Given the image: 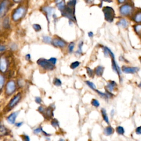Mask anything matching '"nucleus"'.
<instances>
[{
	"label": "nucleus",
	"mask_w": 141,
	"mask_h": 141,
	"mask_svg": "<svg viewBox=\"0 0 141 141\" xmlns=\"http://www.w3.org/2000/svg\"><path fill=\"white\" fill-rule=\"evenodd\" d=\"M38 110L40 113H45V111L46 110V108L44 107V106L41 105V106H40V107H38Z\"/></svg>",
	"instance_id": "obj_39"
},
{
	"label": "nucleus",
	"mask_w": 141,
	"mask_h": 141,
	"mask_svg": "<svg viewBox=\"0 0 141 141\" xmlns=\"http://www.w3.org/2000/svg\"><path fill=\"white\" fill-rule=\"evenodd\" d=\"M75 46V44L73 43V42H72L69 44L68 46V51L69 52H72L73 51V49L74 48Z\"/></svg>",
	"instance_id": "obj_33"
},
{
	"label": "nucleus",
	"mask_w": 141,
	"mask_h": 141,
	"mask_svg": "<svg viewBox=\"0 0 141 141\" xmlns=\"http://www.w3.org/2000/svg\"><path fill=\"white\" fill-rule=\"evenodd\" d=\"M22 99V94L21 93H18L16 96H14L10 100L9 103L7 105V107L8 108V110L10 111V110L16 107L17 104L19 103V102L21 101Z\"/></svg>",
	"instance_id": "obj_7"
},
{
	"label": "nucleus",
	"mask_w": 141,
	"mask_h": 141,
	"mask_svg": "<svg viewBox=\"0 0 141 141\" xmlns=\"http://www.w3.org/2000/svg\"><path fill=\"white\" fill-rule=\"evenodd\" d=\"M117 24L124 28H127L128 26H129V22H128V21L126 19L121 18V19H120V21L118 22Z\"/></svg>",
	"instance_id": "obj_18"
},
{
	"label": "nucleus",
	"mask_w": 141,
	"mask_h": 141,
	"mask_svg": "<svg viewBox=\"0 0 141 141\" xmlns=\"http://www.w3.org/2000/svg\"><path fill=\"white\" fill-rule=\"evenodd\" d=\"M76 2V0H69L67 3L65 10L61 12L62 16L74 22H76V18L75 17V7Z\"/></svg>",
	"instance_id": "obj_1"
},
{
	"label": "nucleus",
	"mask_w": 141,
	"mask_h": 141,
	"mask_svg": "<svg viewBox=\"0 0 141 141\" xmlns=\"http://www.w3.org/2000/svg\"><path fill=\"white\" fill-rule=\"evenodd\" d=\"M33 29L36 32H39V31L41 30V26L39 24H34L33 25Z\"/></svg>",
	"instance_id": "obj_38"
},
{
	"label": "nucleus",
	"mask_w": 141,
	"mask_h": 141,
	"mask_svg": "<svg viewBox=\"0 0 141 141\" xmlns=\"http://www.w3.org/2000/svg\"><path fill=\"white\" fill-rule=\"evenodd\" d=\"M108 50H109V56L110 57H111V59H112L111 61H112V68L114 72H116L119 76H120V75L121 74V71L120 67L118 66V65L116 63V61H115L114 54H113V53L111 51V50L109 48H108Z\"/></svg>",
	"instance_id": "obj_9"
},
{
	"label": "nucleus",
	"mask_w": 141,
	"mask_h": 141,
	"mask_svg": "<svg viewBox=\"0 0 141 141\" xmlns=\"http://www.w3.org/2000/svg\"><path fill=\"white\" fill-rule=\"evenodd\" d=\"M43 128L41 127H39L38 128H36V129H34V131H33V132L34 134L35 135H38V134H39L41 132H43Z\"/></svg>",
	"instance_id": "obj_36"
},
{
	"label": "nucleus",
	"mask_w": 141,
	"mask_h": 141,
	"mask_svg": "<svg viewBox=\"0 0 141 141\" xmlns=\"http://www.w3.org/2000/svg\"><path fill=\"white\" fill-rule=\"evenodd\" d=\"M88 36H89V37L91 38V37H93V33L91 32H90L88 33Z\"/></svg>",
	"instance_id": "obj_50"
},
{
	"label": "nucleus",
	"mask_w": 141,
	"mask_h": 141,
	"mask_svg": "<svg viewBox=\"0 0 141 141\" xmlns=\"http://www.w3.org/2000/svg\"><path fill=\"white\" fill-rule=\"evenodd\" d=\"M17 89L16 84L14 80H10L7 82L5 87V93L7 96H10L15 92Z\"/></svg>",
	"instance_id": "obj_6"
},
{
	"label": "nucleus",
	"mask_w": 141,
	"mask_h": 141,
	"mask_svg": "<svg viewBox=\"0 0 141 141\" xmlns=\"http://www.w3.org/2000/svg\"><path fill=\"white\" fill-rule=\"evenodd\" d=\"M25 8L22 6L19 7L16 9L13 13L12 18L14 21H18L21 19L25 14Z\"/></svg>",
	"instance_id": "obj_5"
},
{
	"label": "nucleus",
	"mask_w": 141,
	"mask_h": 141,
	"mask_svg": "<svg viewBox=\"0 0 141 141\" xmlns=\"http://www.w3.org/2000/svg\"><path fill=\"white\" fill-rule=\"evenodd\" d=\"M37 63L43 68L46 70H53L55 68V65L50 61V60H46L45 58H40L38 60Z\"/></svg>",
	"instance_id": "obj_4"
},
{
	"label": "nucleus",
	"mask_w": 141,
	"mask_h": 141,
	"mask_svg": "<svg viewBox=\"0 0 141 141\" xmlns=\"http://www.w3.org/2000/svg\"><path fill=\"white\" fill-rule=\"evenodd\" d=\"M83 45V41H81L80 43H79V45H78V49L77 50V51H76V53H77L78 54H82V46Z\"/></svg>",
	"instance_id": "obj_37"
},
{
	"label": "nucleus",
	"mask_w": 141,
	"mask_h": 141,
	"mask_svg": "<svg viewBox=\"0 0 141 141\" xmlns=\"http://www.w3.org/2000/svg\"><path fill=\"white\" fill-rule=\"evenodd\" d=\"M43 133H44V135H45L46 136H49V135H50V134H49V133H47L46 132H45V131H43Z\"/></svg>",
	"instance_id": "obj_53"
},
{
	"label": "nucleus",
	"mask_w": 141,
	"mask_h": 141,
	"mask_svg": "<svg viewBox=\"0 0 141 141\" xmlns=\"http://www.w3.org/2000/svg\"><path fill=\"white\" fill-rule=\"evenodd\" d=\"M116 132L118 133V135H123L124 133V129L122 126H118L116 129Z\"/></svg>",
	"instance_id": "obj_26"
},
{
	"label": "nucleus",
	"mask_w": 141,
	"mask_h": 141,
	"mask_svg": "<svg viewBox=\"0 0 141 141\" xmlns=\"http://www.w3.org/2000/svg\"><path fill=\"white\" fill-rule=\"evenodd\" d=\"M86 2L87 3H88V4H91V3H93L94 2V0H85Z\"/></svg>",
	"instance_id": "obj_47"
},
{
	"label": "nucleus",
	"mask_w": 141,
	"mask_h": 141,
	"mask_svg": "<svg viewBox=\"0 0 141 141\" xmlns=\"http://www.w3.org/2000/svg\"><path fill=\"white\" fill-rule=\"evenodd\" d=\"M43 41L46 44H50L52 40L50 36H44L43 37Z\"/></svg>",
	"instance_id": "obj_27"
},
{
	"label": "nucleus",
	"mask_w": 141,
	"mask_h": 141,
	"mask_svg": "<svg viewBox=\"0 0 141 141\" xmlns=\"http://www.w3.org/2000/svg\"><path fill=\"white\" fill-rule=\"evenodd\" d=\"M50 60V61L52 62V63L54 64V65H56V62H57V59L56 58H55V57H51V58H50V59H49Z\"/></svg>",
	"instance_id": "obj_43"
},
{
	"label": "nucleus",
	"mask_w": 141,
	"mask_h": 141,
	"mask_svg": "<svg viewBox=\"0 0 141 141\" xmlns=\"http://www.w3.org/2000/svg\"><path fill=\"white\" fill-rule=\"evenodd\" d=\"M52 44L56 47H64L66 46V43L60 38H55L52 40Z\"/></svg>",
	"instance_id": "obj_11"
},
{
	"label": "nucleus",
	"mask_w": 141,
	"mask_h": 141,
	"mask_svg": "<svg viewBox=\"0 0 141 141\" xmlns=\"http://www.w3.org/2000/svg\"><path fill=\"white\" fill-rule=\"evenodd\" d=\"M51 125H52L53 127H55V128L59 127V122H58V120L56 118L53 119V120L51 121Z\"/></svg>",
	"instance_id": "obj_29"
},
{
	"label": "nucleus",
	"mask_w": 141,
	"mask_h": 141,
	"mask_svg": "<svg viewBox=\"0 0 141 141\" xmlns=\"http://www.w3.org/2000/svg\"><path fill=\"white\" fill-rule=\"evenodd\" d=\"M18 85H19V86H21V87H22V86L23 85V81H22V80H19V81H18Z\"/></svg>",
	"instance_id": "obj_49"
},
{
	"label": "nucleus",
	"mask_w": 141,
	"mask_h": 141,
	"mask_svg": "<svg viewBox=\"0 0 141 141\" xmlns=\"http://www.w3.org/2000/svg\"><path fill=\"white\" fill-rule=\"evenodd\" d=\"M102 11L104 14V17L106 21L109 23H111L114 19L115 13L112 7L107 6L104 7L102 9Z\"/></svg>",
	"instance_id": "obj_2"
},
{
	"label": "nucleus",
	"mask_w": 141,
	"mask_h": 141,
	"mask_svg": "<svg viewBox=\"0 0 141 141\" xmlns=\"http://www.w3.org/2000/svg\"><path fill=\"white\" fill-rule=\"evenodd\" d=\"M57 6L58 10H59L61 12H62L65 9L66 5V4H65V1H62V2L58 3V4L57 5Z\"/></svg>",
	"instance_id": "obj_25"
},
{
	"label": "nucleus",
	"mask_w": 141,
	"mask_h": 141,
	"mask_svg": "<svg viewBox=\"0 0 141 141\" xmlns=\"http://www.w3.org/2000/svg\"><path fill=\"white\" fill-rule=\"evenodd\" d=\"M126 0H118V2L119 3H124L126 2Z\"/></svg>",
	"instance_id": "obj_51"
},
{
	"label": "nucleus",
	"mask_w": 141,
	"mask_h": 141,
	"mask_svg": "<svg viewBox=\"0 0 141 141\" xmlns=\"http://www.w3.org/2000/svg\"><path fill=\"white\" fill-rule=\"evenodd\" d=\"M19 113V111H14V112L11 113V114L6 118L7 122H8V123H10V124H15L16 118H17Z\"/></svg>",
	"instance_id": "obj_12"
},
{
	"label": "nucleus",
	"mask_w": 141,
	"mask_h": 141,
	"mask_svg": "<svg viewBox=\"0 0 141 141\" xmlns=\"http://www.w3.org/2000/svg\"><path fill=\"white\" fill-rule=\"evenodd\" d=\"M91 104L93 107H98L100 106L99 102L97 99H92L91 102Z\"/></svg>",
	"instance_id": "obj_30"
},
{
	"label": "nucleus",
	"mask_w": 141,
	"mask_h": 141,
	"mask_svg": "<svg viewBox=\"0 0 141 141\" xmlns=\"http://www.w3.org/2000/svg\"><path fill=\"white\" fill-rule=\"evenodd\" d=\"M140 70V68L137 67H127L123 66L122 67V72L127 74H134Z\"/></svg>",
	"instance_id": "obj_10"
},
{
	"label": "nucleus",
	"mask_w": 141,
	"mask_h": 141,
	"mask_svg": "<svg viewBox=\"0 0 141 141\" xmlns=\"http://www.w3.org/2000/svg\"><path fill=\"white\" fill-rule=\"evenodd\" d=\"M13 1L16 3H19L20 2L22 1V0H13Z\"/></svg>",
	"instance_id": "obj_54"
},
{
	"label": "nucleus",
	"mask_w": 141,
	"mask_h": 141,
	"mask_svg": "<svg viewBox=\"0 0 141 141\" xmlns=\"http://www.w3.org/2000/svg\"><path fill=\"white\" fill-rule=\"evenodd\" d=\"M140 61H141V57H140Z\"/></svg>",
	"instance_id": "obj_58"
},
{
	"label": "nucleus",
	"mask_w": 141,
	"mask_h": 141,
	"mask_svg": "<svg viewBox=\"0 0 141 141\" xmlns=\"http://www.w3.org/2000/svg\"><path fill=\"white\" fill-rule=\"evenodd\" d=\"M23 124V122H17V123L15 124V126H16V127H20Z\"/></svg>",
	"instance_id": "obj_45"
},
{
	"label": "nucleus",
	"mask_w": 141,
	"mask_h": 141,
	"mask_svg": "<svg viewBox=\"0 0 141 141\" xmlns=\"http://www.w3.org/2000/svg\"><path fill=\"white\" fill-rule=\"evenodd\" d=\"M11 2L9 0H3L1 2L0 6V16L1 18H2L6 13L8 12V10L10 9Z\"/></svg>",
	"instance_id": "obj_8"
},
{
	"label": "nucleus",
	"mask_w": 141,
	"mask_h": 141,
	"mask_svg": "<svg viewBox=\"0 0 141 141\" xmlns=\"http://www.w3.org/2000/svg\"><path fill=\"white\" fill-rule=\"evenodd\" d=\"M104 68L102 66H97L96 68V69H95L94 73H96V76L100 77L102 76V75L104 73Z\"/></svg>",
	"instance_id": "obj_19"
},
{
	"label": "nucleus",
	"mask_w": 141,
	"mask_h": 141,
	"mask_svg": "<svg viewBox=\"0 0 141 141\" xmlns=\"http://www.w3.org/2000/svg\"><path fill=\"white\" fill-rule=\"evenodd\" d=\"M23 141H30V137H29L28 135H21Z\"/></svg>",
	"instance_id": "obj_40"
},
{
	"label": "nucleus",
	"mask_w": 141,
	"mask_h": 141,
	"mask_svg": "<svg viewBox=\"0 0 141 141\" xmlns=\"http://www.w3.org/2000/svg\"><path fill=\"white\" fill-rule=\"evenodd\" d=\"M101 113H102V118H103L104 121H105L107 124H109V117H108L107 115V111H106V110L104 109V108H102V109H101Z\"/></svg>",
	"instance_id": "obj_22"
},
{
	"label": "nucleus",
	"mask_w": 141,
	"mask_h": 141,
	"mask_svg": "<svg viewBox=\"0 0 141 141\" xmlns=\"http://www.w3.org/2000/svg\"><path fill=\"white\" fill-rule=\"evenodd\" d=\"M3 27L5 29H9L10 27V19L8 17L5 18L2 22Z\"/></svg>",
	"instance_id": "obj_24"
},
{
	"label": "nucleus",
	"mask_w": 141,
	"mask_h": 141,
	"mask_svg": "<svg viewBox=\"0 0 141 141\" xmlns=\"http://www.w3.org/2000/svg\"><path fill=\"white\" fill-rule=\"evenodd\" d=\"M116 85V83L115 81H110L106 86V89L107 91L111 93L114 90V88Z\"/></svg>",
	"instance_id": "obj_15"
},
{
	"label": "nucleus",
	"mask_w": 141,
	"mask_h": 141,
	"mask_svg": "<svg viewBox=\"0 0 141 141\" xmlns=\"http://www.w3.org/2000/svg\"><path fill=\"white\" fill-rule=\"evenodd\" d=\"M11 47L12 50H16V49H17V45L15 44H13L11 45Z\"/></svg>",
	"instance_id": "obj_44"
},
{
	"label": "nucleus",
	"mask_w": 141,
	"mask_h": 141,
	"mask_svg": "<svg viewBox=\"0 0 141 141\" xmlns=\"http://www.w3.org/2000/svg\"><path fill=\"white\" fill-rule=\"evenodd\" d=\"M79 65H80V62H79L75 61V62H72V63H71V65L70 66V67H71V68L73 69L76 68L77 67H78L79 66Z\"/></svg>",
	"instance_id": "obj_32"
},
{
	"label": "nucleus",
	"mask_w": 141,
	"mask_h": 141,
	"mask_svg": "<svg viewBox=\"0 0 141 141\" xmlns=\"http://www.w3.org/2000/svg\"><path fill=\"white\" fill-rule=\"evenodd\" d=\"M64 0H55V3H57V4H58V3L62 2Z\"/></svg>",
	"instance_id": "obj_52"
},
{
	"label": "nucleus",
	"mask_w": 141,
	"mask_h": 141,
	"mask_svg": "<svg viewBox=\"0 0 141 141\" xmlns=\"http://www.w3.org/2000/svg\"><path fill=\"white\" fill-rule=\"evenodd\" d=\"M53 83H54V85L57 86V87H60V86H61L62 85V82L61 81V80L57 78H55V79H54Z\"/></svg>",
	"instance_id": "obj_31"
},
{
	"label": "nucleus",
	"mask_w": 141,
	"mask_h": 141,
	"mask_svg": "<svg viewBox=\"0 0 141 141\" xmlns=\"http://www.w3.org/2000/svg\"><path fill=\"white\" fill-rule=\"evenodd\" d=\"M54 109L51 107L46 108V110L45 113H44V115H45L46 118H51V117L54 116V113H53Z\"/></svg>",
	"instance_id": "obj_16"
},
{
	"label": "nucleus",
	"mask_w": 141,
	"mask_h": 141,
	"mask_svg": "<svg viewBox=\"0 0 141 141\" xmlns=\"http://www.w3.org/2000/svg\"><path fill=\"white\" fill-rule=\"evenodd\" d=\"M43 10L45 13L46 14V17L49 19V18L50 17L52 13L54 8L51 7H44L43 8Z\"/></svg>",
	"instance_id": "obj_17"
},
{
	"label": "nucleus",
	"mask_w": 141,
	"mask_h": 141,
	"mask_svg": "<svg viewBox=\"0 0 141 141\" xmlns=\"http://www.w3.org/2000/svg\"><path fill=\"white\" fill-rule=\"evenodd\" d=\"M113 132H114V130L110 126H109L107 127H105L104 130V135H107V136H109V135H113Z\"/></svg>",
	"instance_id": "obj_20"
},
{
	"label": "nucleus",
	"mask_w": 141,
	"mask_h": 141,
	"mask_svg": "<svg viewBox=\"0 0 141 141\" xmlns=\"http://www.w3.org/2000/svg\"><path fill=\"white\" fill-rule=\"evenodd\" d=\"M133 29L136 34L141 38V24H137L133 26Z\"/></svg>",
	"instance_id": "obj_23"
},
{
	"label": "nucleus",
	"mask_w": 141,
	"mask_h": 141,
	"mask_svg": "<svg viewBox=\"0 0 141 141\" xmlns=\"http://www.w3.org/2000/svg\"><path fill=\"white\" fill-rule=\"evenodd\" d=\"M132 19L135 23L141 24V10L137 11L135 13L132 17Z\"/></svg>",
	"instance_id": "obj_14"
},
{
	"label": "nucleus",
	"mask_w": 141,
	"mask_h": 141,
	"mask_svg": "<svg viewBox=\"0 0 141 141\" xmlns=\"http://www.w3.org/2000/svg\"><path fill=\"white\" fill-rule=\"evenodd\" d=\"M9 134V131L8 129L3 126V124H1L0 126V135L1 137L4 136V135H7Z\"/></svg>",
	"instance_id": "obj_21"
},
{
	"label": "nucleus",
	"mask_w": 141,
	"mask_h": 141,
	"mask_svg": "<svg viewBox=\"0 0 141 141\" xmlns=\"http://www.w3.org/2000/svg\"><path fill=\"white\" fill-rule=\"evenodd\" d=\"M4 83H5L4 77H3L2 75H1V76H0V88H1V90L3 88Z\"/></svg>",
	"instance_id": "obj_34"
},
{
	"label": "nucleus",
	"mask_w": 141,
	"mask_h": 141,
	"mask_svg": "<svg viewBox=\"0 0 141 141\" xmlns=\"http://www.w3.org/2000/svg\"><path fill=\"white\" fill-rule=\"evenodd\" d=\"M85 83L87 84V85L89 87H90L91 89L94 90H96V86L93 82L89 81V80H87V81H85Z\"/></svg>",
	"instance_id": "obj_28"
},
{
	"label": "nucleus",
	"mask_w": 141,
	"mask_h": 141,
	"mask_svg": "<svg viewBox=\"0 0 141 141\" xmlns=\"http://www.w3.org/2000/svg\"><path fill=\"white\" fill-rule=\"evenodd\" d=\"M35 102L37 104H40L42 102V99L40 97L36 96V97H35Z\"/></svg>",
	"instance_id": "obj_41"
},
{
	"label": "nucleus",
	"mask_w": 141,
	"mask_h": 141,
	"mask_svg": "<svg viewBox=\"0 0 141 141\" xmlns=\"http://www.w3.org/2000/svg\"><path fill=\"white\" fill-rule=\"evenodd\" d=\"M134 7L129 3L122 5L120 8V13L123 16H132L134 13Z\"/></svg>",
	"instance_id": "obj_3"
},
{
	"label": "nucleus",
	"mask_w": 141,
	"mask_h": 141,
	"mask_svg": "<svg viewBox=\"0 0 141 141\" xmlns=\"http://www.w3.org/2000/svg\"><path fill=\"white\" fill-rule=\"evenodd\" d=\"M5 50H6V46H5V45H1V46H0V51H1V52L5 51Z\"/></svg>",
	"instance_id": "obj_46"
},
{
	"label": "nucleus",
	"mask_w": 141,
	"mask_h": 141,
	"mask_svg": "<svg viewBox=\"0 0 141 141\" xmlns=\"http://www.w3.org/2000/svg\"><path fill=\"white\" fill-rule=\"evenodd\" d=\"M58 141H65V140H64L63 139H62V138H61V139H60Z\"/></svg>",
	"instance_id": "obj_57"
},
{
	"label": "nucleus",
	"mask_w": 141,
	"mask_h": 141,
	"mask_svg": "<svg viewBox=\"0 0 141 141\" xmlns=\"http://www.w3.org/2000/svg\"><path fill=\"white\" fill-rule=\"evenodd\" d=\"M111 116H113V113H114V111H113V110L111 111Z\"/></svg>",
	"instance_id": "obj_56"
},
{
	"label": "nucleus",
	"mask_w": 141,
	"mask_h": 141,
	"mask_svg": "<svg viewBox=\"0 0 141 141\" xmlns=\"http://www.w3.org/2000/svg\"><path fill=\"white\" fill-rule=\"evenodd\" d=\"M103 1H105V2H107L110 3V2H112L113 0H103Z\"/></svg>",
	"instance_id": "obj_55"
},
{
	"label": "nucleus",
	"mask_w": 141,
	"mask_h": 141,
	"mask_svg": "<svg viewBox=\"0 0 141 141\" xmlns=\"http://www.w3.org/2000/svg\"><path fill=\"white\" fill-rule=\"evenodd\" d=\"M135 133L137 135H141V126H139L135 129Z\"/></svg>",
	"instance_id": "obj_42"
},
{
	"label": "nucleus",
	"mask_w": 141,
	"mask_h": 141,
	"mask_svg": "<svg viewBox=\"0 0 141 141\" xmlns=\"http://www.w3.org/2000/svg\"><path fill=\"white\" fill-rule=\"evenodd\" d=\"M140 87H141V83H140Z\"/></svg>",
	"instance_id": "obj_59"
},
{
	"label": "nucleus",
	"mask_w": 141,
	"mask_h": 141,
	"mask_svg": "<svg viewBox=\"0 0 141 141\" xmlns=\"http://www.w3.org/2000/svg\"><path fill=\"white\" fill-rule=\"evenodd\" d=\"M30 58H31V56L30 54H27L26 55V56H25V59H26L27 60H30Z\"/></svg>",
	"instance_id": "obj_48"
},
{
	"label": "nucleus",
	"mask_w": 141,
	"mask_h": 141,
	"mask_svg": "<svg viewBox=\"0 0 141 141\" xmlns=\"http://www.w3.org/2000/svg\"><path fill=\"white\" fill-rule=\"evenodd\" d=\"M7 66H8V63H7L6 59L5 57H2L0 60V69L1 72L3 73L6 72L7 69Z\"/></svg>",
	"instance_id": "obj_13"
},
{
	"label": "nucleus",
	"mask_w": 141,
	"mask_h": 141,
	"mask_svg": "<svg viewBox=\"0 0 141 141\" xmlns=\"http://www.w3.org/2000/svg\"><path fill=\"white\" fill-rule=\"evenodd\" d=\"M87 74L90 77H93L94 76V71L90 69V68L87 67Z\"/></svg>",
	"instance_id": "obj_35"
}]
</instances>
